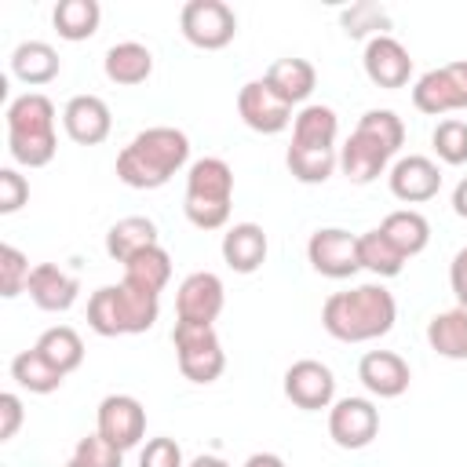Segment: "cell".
Here are the masks:
<instances>
[{"instance_id":"obj_50","label":"cell","mask_w":467,"mask_h":467,"mask_svg":"<svg viewBox=\"0 0 467 467\" xmlns=\"http://www.w3.org/2000/svg\"><path fill=\"white\" fill-rule=\"evenodd\" d=\"M66 467H80V463H77V460H69V463H66Z\"/></svg>"},{"instance_id":"obj_38","label":"cell","mask_w":467,"mask_h":467,"mask_svg":"<svg viewBox=\"0 0 467 467\" xmlns=\"http://www.w3.org/2000/svg\"><path fill=\"white\" fill-rule=\"evenodd\" d=\"M431 142L445 164H463L467 161V120H460V117L438 120L431 131Z\"/></svg>"},{"instance_id":"obj_37","label":"cell","mask_w":467,"mask_h":467,"mask_svg":"<svg viewBox=\"0 0 467 467\" xmlns=\"http://www.w3.org/2000/svg\"><path fill=\"white\" fill-rule=\"evenodd\" d=\"M354 131H361V135H368L376 146H383L390 157L401 150V142H405V124H401V117L394 113V109H368V113H361V120H358V128Z\"/></svg>"},{"instance_id":"obj_42","label":"cell","mask_w":467,"mask_h":467,"mask_svg":"<svg viewBox=\"0 0 467 467\" xmlns=\"http://www.w3.org/2000/svg\"><path fill=\"white\" fill-rule=\"evenodd\" d=\"M139 467H182V449L175 438H150L139 452Z\"/></svg>"},{"instance_id":"obj_40","label":"cell","mask_w":467,"mask_h":467,"mask_svg":"<svg viewBox=\"0 0 467 467\" xmlns=\"http://www.w3.org/2000/svg\"><path fill=\"white\" fill-rule=\"evenodd\" d=\"M29 270H33L29 259H26L15 244H0V296H4V299L18 296V292L26 288Z\"/></svg>"},{"instance_id":"obj_19","label":"cell","mask_w":467,"mask_h":467,"mask_svg":"<svg viewBox=\"0 0 467 467\" xmlns=\"http://www.w3.org/2000/svg\"><path fill=\"white\" fill-rule=\"evenodd\" d=\"M263 80H266L288 106H296V102H303V99L314 91L317 69H314V62H306V58H299V55H285V58H274V62H270V69L263 73Z\"/></svg>"},{"instance_id":"obj_13","label":"cell","mask_w":467,"mask_h":467,"mask_svg":"<svg viewBox=\"0 0 467 467\" xmlns=\"http://www.w3.org/2000/svg\"><path fill=\"white\" fill-rule=\"evenodd\" d=\"M441 190V171L431 157L409 153L390 168V193L405 204H423Z\"/></svg>"},{"instance_id":"obj_1","label":"cell","mask_w":467,"mask_h":467,"mask_svg":"<svg viewBox=\"0 0 467 467\" xmlns=\"http://www.w3.org/2000/svg\"><path fill=\"white\" fill-rule=\"evenodd\" d=\"M398 303L383 285H358L347 292H332L321 306V325L328 336L343 343L379 339L394 328Z\"/></svg>"},{"instance_id":"obj_7","label":"cell","mask_w":467,"mask_h":467,"mask_svg":"<svg viewBox=\"0 0 467 467\" xmlns=\"http://www.w3.org/2000/svg\"><path fill=\"white\" fill-rule=\"evenodd\" d=\"M285 398L303 409V412H317L328 409L336 398V376L325 361L317 358H299L285 368Z\"/></svg>"},{"instance_id":"obj_17","label":"cell","mask_w":467,"mask_h":467,"mask_svg":"<svg viewBox=\"0 0 467 467\" xmlns=\"http://www.w3.org/2000/svg\"><path fill=\"white\" fill-rule=\"evenodd\" d=\"M26 292H29V299H33L40 310L58 314V310H69V306L77 303L80 285H77V277L66 274L62 266H55V263H36V266L29 270Z\"/></svg>"},{"instance_id":"obj_49","label":"cell","mask_w":467,"mask_h":467,"mask_svg":"<svg viewBox=\"0 0 467 467\" xmlns=\"http://www.w3.org/2000/svg\"><path fill=\"white\" fill-rule=\"evenodd\" d=\"M190 467H230L223 456H212V452H201V456H193L190 460Z\"/></svg>"},{"instance_id":"obj_12","label":"cell","mask_w":467,"mask_h":467,"mask_svg":"<svg viewBox=\"0 0 467 467\" xmlns=\"http://www.w3.org/2000/svg\"><path fill=\"white\" fill-rule=\"evenodd\" d=\"M223 299H226L223 281L212 270H193L190 277H182V285L175 292V314L182 321L212 325L219 317V310H223Z\"/></svg>"},{"instance_id":"obj_35","label":"cell","mask_w":467,"mask_h":467,"mask_svg":"<svg viewBox=\"0 0 467 467\" xmlns=\"http://www.w3.org/2000/svg\"><path fill=\"white\" fill-rule=\"evenodd\" d=\"M339 26L354 40H361V36L372 40V36H383L390 29V11L383 4H376V0H354L350 7L339 11Z\"/></svg>"},{"instance_id":"obj_29","label":"cell","mask_w":467,"mask_h":467,"mask_svg":"<svg viewBox=\"0 0 467 467\" xmlns=\"http://www.w3.org/2000/svg\"><path fill=\"white\" fill-rule=\"evenodd\" d=\"M11 376H15L18 387H26L29 394H51V390H58L62 379H66V372H58L36 347L15 354V361H11Z\"/></svg>"},{"instance_id":"obj_25","label":"cell","mask_w":467,"mask_h":467,"mask_svg":"<svg viewBox=\"0 0 467 467\" xmlns=\"http://www.w3.org/2000/svg\"><path fill=\"white\" fill-rule=\"evenodd\" d=\"M427 343L434 354L441 358H452V361H463L467 358V310L463 306H452V310H441L427 321Z\"/></svg>"},{"instance_id":"obj_11","label":"cell","mask_w":467,"mask_h":467,"mask_svg":"<svg viewBox=\"0 0 467 467\" xmlns=\"http://www.w3.org/2000/svg\"><path fill=\"white\" fill-rule=\"evenodd\" d=\"M365 73H368V80H372L376 88H387V91L405 88L409 77H412V55H409V47H405L398 36H390V33L372 36V40L365 44Z\"/></svg>"},{"instance_id":"obj_28","label":"cell","mask_w":467,"mask_h":467,"mask_svg":"<svg viewBox=\"0 0 467 467\" xmlns=\"http://www.w3.org/2000/svg\"><path fill=\"white\" fill-rule=\"evenodd\" d=\"M124 281L135 285V288H146V292H161L171 281V255L161 244H150V248L135 252L124 263Z\"/></svg>"},{"instance_id":"obj_26","label":"cell","mask_w":467,"mask_h":467,"mask_svg":"<svg viewBox=\"0 0 467 467\" xmlns=\"http://www.w3.org/2000/svg\"><path fill=\"white\" fill-rule=\"evenodd\" d=\"M379 230L387 234V241L409 259V255H420L423 248H427V241H431V223L416 212V208H398V212H390L383 223H379Z\"/></svg>"},{"instance_id":"obj_22","label":"cell","mask_w":467,"mask_h":467,"mask_svg":"<svg viewBox=\"0 0 467 467\" xmlns=\"http://www.w3.org/2000/svg\"><path fill=\"white\" fill-rule=\"evenodd\" d=\"M150 244H161V241H157V223L146 215H124L106 230V255L117 263H128L135 252Z\"/></svg>"},{"instance_id":"obj_41","label":"cell","mask_w":467,"mask_h":467,"mask_svg":"<svg viewBox=\"0 0 467 467\" xmlns=\"http://www.w3.org/2000/svg\"><path fill=\"white\" fill-rule=\"evenodd\" d=\"M73 460H77L80 467H120V449H117L113 441H106V438L95 431V434H88V438L77 441Z\"/></svg>"},{"instance_id":"obj_8","label":"cell","mask_w":467,"mask_h":467,"mask_svg":"<svg viewBox=\"0 0 467 467\" xmlns=\"http://www.w3.org/2000/svg\"><path fill=\"white\" fill-rule=\"evenodd\" d=\"M237 113L241 120L259 131V135H277L285 131L296 117H292V106L266 84V80H248L241 91H237Z\"/></svg>"},{"instance_id":"obj_2","label":"cell","mask_w":467,"mask_h":467,"mask_svg":"<svg viewBox=\"0 0 467 467\" xmlns=\"http://www.w3.org/2000/svg\"><path fill=\"white\" fill-rule=\"evenodd\" d=\"M190 157V139L179 128L157 124L139 131L120 153H117V179L131 190H157L164 186Z\"/></svg>"},{"instance_id":"obj_48","label":"cell","mask_w":467,"mask_h":467,"mask_svg":"<svg viewBox=\"0 0 467 467\" xmlns=\"http://www.w3.org/2000/svg\"><path fill=\"white\" fill-rule=\"evenodd\" d=\"M452 208H456V215L460 219H467V175L456 182V190H452Z\"/></svg>"},{"instance_id":"obj_46","label":"cell","mask_w":467,"mask_h":467,"mask_svg":"<svg viewBox=\"0 0 467 467\" xmlns=\"http://www.w3.org/2000/svg\"><path fill=\"white\" fill-rule=\"evenodd\" d=\"M449 285H452V296H456V306H467V244L452 255V266H449Z\"/></svg>"},{"instance_id":"obj_31","label":"cell","mask_w":467,"mask_h":467,"mask_svg":"<svg viewBox=\"0 0 467 467\" xmlns=\"http://www.w3.org/2000/svg\"><path fill=\"white\" fill-rule=\"evenodd\" d=\"M358 259H361V270H368L376 277H398L405 266V255L387 241V234L379 226L358 234Z\"/></svg>"},{"instance_id":"obj_3","label":"cell","mask_w":467,"mask_h":467,"mask_svg":"<svg viewBox=\"0 0 467 467\" xmlns=\"http://www.w3.org/2000/svg\"><path fill=\"white\" fill-rule=\"evenodd\" d=\"M171 343H175V358H179V372L190 383H215L226 368V354L223 343L215 336V325H201V321H175L171 328Z\"/></svg>"},{"instance_id":"obj_5","label":"cell","mask_w":467,"mask_h":467,"mask_svg":"<svg viewBox=\"0 0 467 467\" xmlns=\"http://www.w3.org/2000/svg\"><path fill=\"white\" fill-rule=\"evenodd\" d=\"M179 26H182V36L193 47L215 51V47H226L234 40L237 15L226 0H186L182 15H179Z\"/></svg>"},{"instance_id":"obj_18","label":"cell","mask_w":467,"mask_h":467,"mask_svg":"<svg viewBox=\"0 0 467 467\" xmlns=\"http://www.w3.org/2000/svg\"><path fill=\"white\" fill-rule=\"evenodd\" d=\"M186 201H212L230 204L234 201V168L223 157H201L190 164L186 175Z\"/></svg>"},{"instance_id":"obj_24","label":"cell","mask_w":467,"mask_h":467,"mask_svg":"<svg viewBox=\"0 0 467 467\" xmlns=\"http://www.w3.org/2000/svg\"><path fill=\"white\" fill-rule=\"evenodd\" d=\"M11 69H15V77H22L26 84H47V80L58 77L62 58H58V51H55L47 40H22V44L11 51Z\"/></svg>"},{"instance_id":"obj_39","label":"cell","mask_w":467,"mask_h":467,"mask_svg":"<svg viewBox=\"0 0 467 467\" xmlns=\"http://www.w3.org/2000/svg\"><path fill=\"white\" fill-rule=\"evenodd\" d=\"M88 325H91V332H99V336H124L120 332V314H117V288L113 285H102V288H95L91 292V299H88Z\"/></svg>"},{"instance_id":"obj_6","label":"cell","mask_w":467,"mask_h":467,"mask_svg":"<svg viewBox=\"0 0 467 467\" xmlns=\"http://www.w3.org/2000/svg\"><path fill=\"white\" fill-rule=\"evenodd\" d=\"M306 259L310 266L321 274V277H332V281H343L350 274L361 270V259H358V234L343 230V226H321L310 234L306 241Z\"/></svg>"},{"instance_id":"obj_15","label":"cell","mask_w":467,"mask_h":467,"mask_svg":"<svg viewBox=\"0 0 467 467\" xmlns=\"http://www.w3.org/2000/svg\"><path fill=\"white\" fill-rule=\"evenodd\" d=\"M62 128L80 146L102 142L109 135V128H113V117H109L106 99H99V95H73L66 102V109H62Z\"/></svg>"},{"instance_id":"obj_4","label":"cell","mask_w":467,"mask_h":467,"mask_svg":"<svg viewBox=\"0 0 467 467\" xmlns=\"http://www.w3.org/2000/svg\"><path fill=\"white\" fill-rule=\"evenodd\" d=\"M412 102L420 113H431V117L467 109V58H452L445 66L427 69L412 84Z\"/></svg>"},{"instance_id":"obj_30","label":"cell","mask_w":467,"mask_h":467,"mask_svg":"<svg viewBox=\"0 0 467 467\" xmlns=\"http://www.w3.org/2000/svg\"><path fill=\"white\" fill-rule=\"evenodd\" d=\"M51 22H55L58 36L88 40L102 22V7H99V0H58L51 11Z\"/></svg>"},{"instance_id":"obj_34","label":"cell","mask_w":467,"mask_h":467,"mask_svg":"<svg viewBox=\"0 0 467 467\" xmlns=\"http://www.w3.org/2000/svg\"><path fill=\"white\" fill-rule=\"evenodd\" d=\"M285 164H288V171L299 179V182H306V186H314V182H325L336 168H339V157H336V150H321V146H288V153H285Z\"/></svg>"},{"instance_id":"obj_45","label":"cell","mask_w":467,"mask_h":467,"mask_svg":"<svg viewBox=\"0 0 467 467\" xmlns=\"http://www.w3.org/2000/svg\"><path fill=\"white\" fill-rule=\"evenodd\" d=\"M18 427H22V401H18V394L4 390L0 394V441L15 438Z\"/></svg>"},{"instance_id":"obj_33","label":"cell","mask_w":467,"mask_h":467,"mask_svg":"<svg viewBox=\"0 0 467 467\" xmlns=\"http://www.w3.org/2000/svg\"><path fill=\"white\" fill-rule=\"evenodd\" d=\"M33 347H36L58 372H66V376L84 361V339H80V332L69 328V325H55V328H47Z\"/></svg>"},{"instance_id":"obj_32","label":"cell","mask_w":467,"mask_h":467,"mask_svg":"<svg viewBox=\"0 0 467 467\" xmlns=\"http://www.w3.org/2000/svg\"><path fill=\"white\" fill-rule=\"evenodd\" d=\"M7 131H55V102L40 91H26L7 106Z\"/></svg>"},{"instance_id":"obj_36","label":"cell","mask_w":467,"mask_h":467,"mask_svg":"<svg viewBox=\"0 0 467 467\" xmlns=\"http://www.w3.org/2000/svg\"><path fill=\"white\" fill-rule=\"evenodd\" d=\"M7 150L18 164L44 168L55 157L58 139H55V131H7Z\"/></svg>"},{"instance_id":"obj_9","label":"cell","mask_w":467,"mask_h":467,"mask_svg":"<svg viewBox=\"0 0 467 467\" xmlns=\"http://www.w3.org/2000/svg\"><path fill=\"white\" fill-rule=\"evenodd\" d=\"M328 434L339 449H365L379 434V409L368 398H339L328 409Z\"/></svg>"},{"instance_id":"obj_14","label":"cell","mask_w":467,"mask_h":467,"mask_svg":"<svg viewBox=\"0 0 467 467\" xmlns=\"http://www.w3.org/2000/svg\"><path fill=\"white\" fill-rule=\"evenodd\" d=\"M358 379L376 398H398V394L409 390L412 372H409V361L401 354H394V350H368L358 361Z\"/></svg>"},{"instance_id":"obj_44","label":"cell","mask_w":467,"mask_h":467,"mask_svg":"<svg viewBox=\"0 0 467 467\" xmlns=\"http://www.w3.org/2000/svg\"><path fill=\"white\" fill-rule=\"evenodd\" d=\"M182 212L197 230H219L230 219V204H212V201H182Z\"/></svg>"},{"instance_id":"obj_23","label":"cell","mask_w":467,"mask_h":467,"mask_svg":"<svg viewBox=\"0 0 467 467\" xmlns=\"http://www.w3.org/2000/svg\"><path fill=\"white\" fill-rule=\"evenodd\" d=\"M117 288V314H120V332L124 336H139V332H150L157 314H161V299L157 292H146V288H135L128 281L113 285Z\"/></svg>"},{"instance_id":"obj_47","label":"cell","mask_w":467,"mask_h":467,"mask_svg":"<svg viewBox=\"0 0 467 467\" xmlns=\"http://www.w3.org/2000/svg\"><path fill=\"white\" fill-rule=\"evenodd\" d=\"M244 467H285V460L277 452H252L244 460Z\"/></svg>"},{"instance_id":"obj_20","label":"cell","mask_w":467,"mask_h":467,"mask_svg":"<svg viewBox=\"0 0 467 467\" xmlns=\"http://www.w3.org/2000/svg\"><path fill=\"white\" fill-rule=\"evenodd\" d=\"M387 161H390V153L383 150V146H376L368 135H361V131H350V139L343 142V150H339V171L350 179V182H358V186H365V182H372L383 168H387Z\"/></svg>"},{"instance_id":"obj_27","label":"cell","mask_w":467,"mask_h":467,"mask_svg":"<svg viewBox=\"0 0 467 467\" xmlns=\"http://www.w3.org/2000/svg\"><path fill=\"white\" fill-rule=\"evenodd\" d=\"M336 131H339L336 109H332V106H321V102L303 106V109L296 113V120H292V142H296V146H321V150H332Z\"/></svg>"},{"instance_id":"obj_51","label":"cell","mask_w":467,"mask_h":467,"mask_svg":"<svg viewBox=\"0 0 467 467\" xmlns=\"http://www.w3.org/2000/svg\"><path fill=\"white\" fill-rule=\"evenodd\" d=\"M463 310H467V306H463Z\"/></svg>"},{"instance_id":"obj_16","label":"cell","mask_w":467,"mask_h":467,"mask_svg":"<svg viewBox=\"0 0 467 467\" xmlns=\"http://www.w3.org/2000/svg\"><path fill=\"white\" fill-rule=\"evenodd\" d=\"M266 252H270V241L259 223H234L223 234V263L234 274H255L266 263Z\"/></svg>"},{"instance_id":"obj_43","label":"cell","mask_w":467,"mask_h":467,"mask_svg":"<svg viewBox=\"0 0 467 467\" xmlns=\"http://www.w3.org/2000/svg\"><path fill=\"white\" fill-rule=\"evenodd\" d=\"M29 201V182L15 168H0V215L18 212Z\"/></svg>"},{"instance_id":"obj_10","label":"cell","mask_w":467,"mask_h":467,"mask_svg":"<svg viewBox=\"0 0 467 467\" xmlns=\"http://www.w3.org/2000/svg\"><path fill=\"white\" fill-rule=\"evenodd\" d=\"M99 434L106 441H113L120 452L139 445V438L146 434V409L139 398L131 394H106L99 401Z\"/></svg>"},{"instance_id":"obj_21","label":"cell","mask_w":467,"mask_h":467,"mask_svg":"<svg viewBox=\"0 0 467 467\" xmlns=\"http://www.w3.org/2000/svg\"><path fill=\"white\" fill-rule=\"evenodd\" d=\"M102 69H106V77L113 84H128V88L142 84L153 73V51L146 44H139V40H120V44H113L106 51Z\"/></svg>"}]
</instances>
